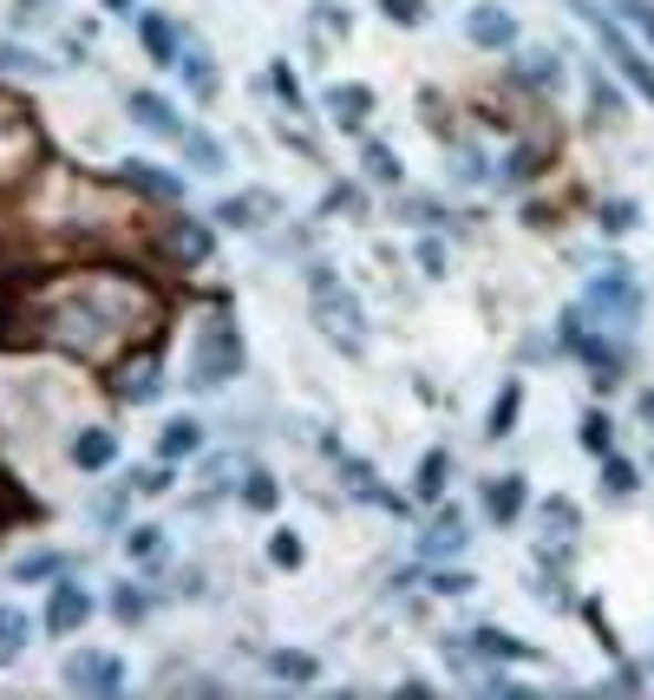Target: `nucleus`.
Wrapping results in <instances>:
<instances>
[{"label":"nucleus","instance_id":"f3484780","mask_svg":"<svg viewBox=\"0 0 654 700\" xmlns=\"http://www.w3.org/2000/svg\"><path fill=\"white\" fill-rule=\"evenodd\" d=\"M112 459H118V439H112L105 425H85V432L73 439V465L79 472H105Z\"/></svg>","mask_w":654,"mask_h":700},{"label":"nucleus","instance_id":"a18cd8bd","mask_svg":"<svg viewBox=\"0 0 654 700\" xmlns=\"http://www.w3.org/2000/svg\"><path fill=\"white\" fill-rule=\"evenodd\" d=\"M419 262H426V276H445V249H438V243H426V249H419Z\"/></svg>","mask_w":654,"mask_h":700},{"label":"nucleus","instance_id":"79ce46f5","mask_svg":"<svg viewBox=\"0 0 654 700\" xmlns=\"http://www.w3.org/2000/svg\"><path fill=\"white\" fill-rule=\"evenodd\" d=\"M615 7H622L635 27H642V40H654V7H648V0H615Z\"/></svg>","mask_w":654,"mask_h":700},{"label":"nucleus","instance_id":"de8ad7c7","mask_svg":"<svg viewBox=\"0 0 654 700\" xmlns=\"http://www.w3.org/2000/svg\"><path fill=\"white\" fill-rule=\"evenodd\" d=\"M105 7H112V13H132V0H105Z\"/></svg>","mask_w":654,"mask_h":700},{"label":"nucleus","instance_id":"f8f14e48","mask_svg":"<svg viewBox=\"0 0 654 700\" xmlns=\"http://www.w3.org/2000/svg\"><path fill=\"white\" fill-rule=\"evenodd\" d=\"M85 622H92V596H85L79 583H60V589H53V603H46V629L73 635V629H85Z\"/></svg>","mask_w":654,"mask_h":700},{"label":"nucleus","instance_id":"f704fd0d","mask_svg":"<svg viewBox=\"0 0 654 700\" xmlns=\"http://www.w3.org/2000/svg\"><path fill=\"white\" fill-rule=\"evenodd\" d=\"M635 204H629V197H609V204H602V229H609V236H629V229H635Z\"/></svg>","mask_w":654,"mask_h":700},{"label":"nucleus","instance_id":"f03ea898","mask_svg":"<svg viewBox=\"0 0 654 700\" xmlns=\"http://www.w3.org/2000/svg\"><path fill=\"white\" fill-rule=\"evenodd\" d=\"M308 301H314V321H321V334L334 341L341 353H361L366 348V315L361 301H354V288H341L334 269H308Z\"/></svg>","mask_w":654,"mask_h":700},{"label":"nucleus","instance_id":"4be33fe9","mask_svg":"<svg viewBox=\"0 0 654 700\" xmlns=\"http://www.w3.org/2000/svg\"><path fill=\"white\" fill-rule=\"evenodd\" d=\"M197 445H204V425H197V420H170V425H164V439H157L164 465H170V459H190Z\"/></svg>","mask_w":654,"mask_h":700},{"label":"nucleus","instance_id":"2f4dec72","mask_svg":"<svg viewBox=\"0 0 654 700\" xmlns=\"http://www.w3.org/2000/svg\"><path fill=\"white\" fill-rule=\"evenodd\" d=\"M517 406H523V387H505V393H498V406H491V439H505L510 425H517Z\"/></svg>","mask_w":654,"mask_h":700},{"label":"nucleus","instance_id":"39448f33","mask_svg":"<svg viewBox=\"0 0 654 700\" xmlns=\"http://www.w3.org/2000/svg\"><path fill=\"white\" fill-rule=\"evenodd\" d=\"M635 308H642V295H635V281L622 276V269H609V276H595L589 281V301H582L577 315L582 321H602V334L615 341L629 321H635Z\"/></svg>","mask_w":654,"mask_h":700},{"label":"nucleus","instance_id":"0eeeda50","mask_svg":"<svg viewBox=\"0 0 654 700\" xmlns=\"http://www.w3.org/2000/svg\"><path fill=\"white\" fill-rule=\"evenodd\" d=\"M164 393V360H157V348H138V360H125L118 373H112V400L118 406H150Z\"/></svg>","mask_w":654,"mask_h":700},{"label":"nucleus","instance_id":"393cba45","mask_svg":"<svg viewBox=\"0 0 654 700\" xmlns=\"http://www.w3.org/2000/svg\"><path fill=\"white\" fill-rule=\"evenodd\" d=\"M177 138H184V157H190L197 171H222V144H217V138H204L197 125H184Z\"/></svg>","mask_w":654,"mask_h":700},{"label":"nucleus","instance_id":"a211bd4d","mask_svg":"<svg viewBox=\"0 0 654 700\" xmlns=\"http://www.w3.org/2000/svg\"><path fill=\"white\" fill-rule=\"evenodd\" d=\"M138 40H145L150 60H177V47H184V33H177L170 13H145V20H138Z\"/></svg>","mask_w":654,"mask_h":700},{"label":"nucleus","instance_id":"a19ab883","mask_svg":"<svg viewBox=\"0 0 654 700\" xmlns=\"http://www.w3.org/2000/svg\"><path fill=\"white\" fill-rule=\"evenodd\" d=\"M276 92H282V99H289V112H301V85H294V72H289V60H276Z\"/></svg>","mask_w":654,"mask_h":700},{"label":"nucleus","instance_id":"423d86ee","mask_svg":"<svg viewBox=\"0 0 654 700\" xmlns=\"http://www.w3.org/2000/svg\"><path fill=\"white\" fill-rule=\"evenodd\" d=\"M582 20L595 27V40H602V53L615 60V72H622V79H629L642 99H654V66L635 53V47H629V40H622V27H615V20H602V7H582Z\"/></svg>","mask_w":654,"mask_h":700},{"label":"nucleus","instance_id":"aec40b11","mask_svg":"<svg viewBox=\"0 0 654 700\" xmlns=\"http://www.w3.org/2000/svg\"><path fill=\"white\" fill-rule=\"evenodd\" d=\"M517 511H523V478L510 472V478H491L485 485V517L491 524H517Z\"/></svg>","mask_w":654,"mask_h":700},{"label":"nucleus","instance_id":"c03bdc74","mask_svg":"<svg viewBox=\"0 0 654 700\" xmlns=\"http://www.w3.org/2000/svg\"><path fill=\"white\" fill-rule=\"evenodd\" d=\"M125 491H138V497H157L164 491V472H132V485Z\"/></svg>","mask_w":654,"mask_h":700},{"label":"nucleus","instance_id":"c85d7f7f","mask_svg":"<svg viewBox=\"0 0 654 700\" xmlns=\"http://www.w3.org/2000/svg\"><path fill=\"white\" fill-rule=\"evenodd\" d=\"M361 164H366V177H373V184H399V157H393L386 144H366Z\"/></svg>","mask_w":654,"mask_h":700},{"label":"nucleus","instance_id":"cd10ccee","mask_svg":"<svg viewBox=\"0 0 654 700\" xmlns=\"http://www.w3.org/2000/svg\"><path fill=\"white\" fill-rule=\"evenodd\" d=\"M582 452H595V459L615 452V425H609V413H589V420H582Z\"/></svg>","mask_w":654,"mask_h":700},{"label":"nucleus","instance_id":"412c9836","mask_svg":"<svg viewBox=\"0 0 654 700\" xmlns=\"http://www.w3.org/2000/svg\"><path fill=\"white\" fill-rule=\"evenodd\" d=\"M132 119H138L145 132H164V138H177V132H184V119H177L157 92H132Z\"/></svg>","mask_w":654,"mask_h":700},{"label":"nucleus","instance_id":"1a4fd4ad","mask_svg":"<svg viewBox=\"0 0 654 700\" xmlns=\"http://www.w3.org/2000/svg\"><path fill=\"white\" fill-rule=\"evenodd\" d=\"M66 688H79V694H118L125 688V661L118 655H73L66 661Z\"/></svg>","mask_w":654,"mask_h":700},{"label":"nucleus","instance_id":"c9c22d12","mask_svg":"<svg viewBox=\"0 0 654 700\" xmlns=\"http://www.w3.org/2000/svg\"><path fill=\"white\" fill-rule=\"evenodd\" d=\"M269 563H276V569H301V537H294V531H276V537H269Z\"/></svg>","mask_w":654,"mask_h":700},{"label":"nucleus","instance_id":"9d476101","mask_svg":"<svg viewBox=\"0 0 654 700\" xmlns=\"http://www.w3.org/2000/svg\"><path fill=\"white\" fill-rule=\"evenodd\" d=\"M118 177H125V191H138L150 204H177V197H184V177H170L164 164H145V157H132Z\"/></svg>","mask_w":654,"mask_h":700},{"label":"nucleus","instance_id":"dca6fc26","mask_svg":"<svg viewBox=\"0 0 654 700\" xmlns=\"http://www.w3.org/2000/svg\"><path fill=\"white\" fill-rule=\"evenodd\" d=\"M517 85H523V92H557V85H563V60H557L550 47L523 53V60H517Z\"/></svg>","mask_w":654,"mask_h":700},{"label":"nucleus","instance_id":"37998d69","mask_svg":"<svg viewBox=\"0 0 654 700\" xmlns=\"http://www.w3.org/2000/svg\"><path fill=\"white\" fill-rule=\"evenodd\" d=\"M314 20H321V33H347V7H314Z\"/></svg>","mask_w":654,"mask_h":700},{"label":"nucleus","instance_id":"6ab92c4d","mask_svg":"<svg viewBox=\"0 0 654 700\" xmlns=\"http://www.w3.org/2000/svg\"><path fill=\"white\" fill-rule=\"evenodd\" d=\"M419 550H426V557H458V550H465V517H458L451 504L433 517V531H426V544H419Z\"/></svg>","mask_w":654,"mask_h":700},{"label":"nucleus","instance_id":"5701e85b","mask_svg":"<svg viewBox=\"0 0 654 700\" xmlns=\"http://www.w3.org/2000/svg\"><path fill=\"white\" fill-rule=\"evenodd\" d=\"M478 655H485V661H530L537 648L517 641V635H505V629H478Z\"/></svg>","mask_w":654,"mask_h":700},{"label":"nucleus","instance_id":"9b49d317","mask_svg":"<svg viewBox=\"0 0 654 700\" xmlns=\"http://www.w3.org/2000/svg\"><path fill=\"white\" fill-rule=\"evenodd\" d=\"M465 33H471L478 47H517V13H510V7H498V0H485V7H471Z\"/></svg>","mask_w":654,"mask_h":700},{"label":"nucleus","instance_id":"4c0bfd02","mask_svg":"<svg viewBox=\"0 0 654 700\" xmlns=\"http://www.w3.org/2000/svg\"><path fill=\"white\" fill-rule=\"evenodd\" d=\"M125 550H132V557H157V550H164V531H150V524H138V531H132V537H125Z\"/></svg>","mask_w":654,"mask_h":700},{"label":"nucleus","instance_id":"ea45409f","mask_svg":"<svg viewBox=\"0 0 654 700\" xmlns=\"http://www.w3.org/2000/svg\"><path fill=\"white\" fill-rule=\"evenodd\" d=\"M589 99H595V119H622V99H615V85H609V79H595V92H589Z\"/></svg>","mask_w":654,"mask_h":700},{"label":"nucleus","instance_id":"7c9ffc66","mask_svg":"<svg viewBox=\"0 0 654 700\" xmlns=\"http://www.w3.org/2000/svg\"><path fill=\"white\" fill-rule=\"evenodd\" d=\"M276 497H282V491H276L269 472H249V478H242V504H249V511H276Z\"/></svg>","mask_w":654,"mask_h":700},{"label":"nucleus","instance_id":"bb28decb","mask_svg":"<svg viewBox=\"0 0 654 700\" xmlns=\"http://www.w3.org/2000/svg\"><path fill=\"white\" fill-rule=\"evenodd\" d=\"M20 648H27V616L20 609H0V668L20 661Z\"/></svg>","mask_w":654,"mask_h":700},{"label":"nucleus","instance_id":"6e6552de","mask_svg":"<svg viewBox=\"0 0 654 700\" xmlns=\"http://www.w3.org/2000/svg\"><path fill=\"white\" fill-rule=\"evenodd\" d=\"M157 243H164V256H170L177 269H197V262H210V249H217L210 223H197V216H177V223H164V229H157Z\"/></svg>","mask_w":654,"mask_h":700},{"label":"nucleus","instance_id":"4468645a","mask_svg":"<svg viewBox=\"0 0 654 700\" xmlns=\"http://www.w3.org/2000/svg\"><path fill=\"white\" fill-rule=\"evenodd\" d=\"M328 119H334L341 132H361L366 119H373V92H366V85H334V92H328Z\"/></svg>","mask_w":654,"mask_h":700},{"label":"nucleus","instance_id":"b1692460","mask_svg":"<svg viewBox=\"0 0 654 700\" xmlns=\"http://www.w3.org/2000/svg\"><path fill=\"white\" fill-rule=\"evenodd\" d=\"M222 223H236V229H249V223H262V216H276V197H262V191H256V197H222Z\"/></svg>","mask_w":654,"mask_h":700},{"label":"nucleus","instance_id":"a878e982","mask_svg":"<svg viewBox=\"0 0 654 700\" xmlns=\"http://www.w3.org/2000/svg\"><path fill=\"white\" fill-rule=\"evenodd\" d=\"M445 478H451V459H445V452H426V459H419V497L438 504V497H445Z\"/></svg>","mask_w":654,"mask_h":700},{"label":"nucleus","instance_id":"20e7f679","mask_svg":"<svg viewBox=\"0 0 654 700\" xmlns=\"http://www.w3.org/2000/svg\"><path fill=\"white\" fill-rule=\"evenodd\" d=\"M40 157H46V138H40L33 112L13 105V99H0V191L27 184V171H33Z\"/></svg>","mask_w":654,"mask_h":700},{"label":"nucleus","instance_id":"7ed1b4c3","mask_svg":"<svg viewBox=\"0 0 654 700\" xmlns=\"http://www.w3.org/2000/svg\"><path fill=\"white\" fill-rule=\"evenodd\" d=\"M242 373V334H236V315L210 308V321L197 328V348H190V387L197 393H217L222 380Z\"/></svg>","mask_w":654,"mask_h":700},{"label":"nucleus","instance_id":"72a5a7b5","mask_svg":"<svg viewBox=\"0 0 654 700\" xmlns=\"http://www.w3.org/2000/svg\"><path fill=\"white\" fill-rule=\"evenodd\" d=\"M269 675H282V681H314L321 668H314V655H269Z\"/></svg>","mask_w":654,"mask_h":700},{"label":"nucleus","instance_id":"49530a36","mask_svg":"<svg viewBox=\"0 0 654 700\" xmlns=\"http://www.w3.org/2000/svg\"><path fill=\"white\" fill-rule=\"evenodd\" d=\"M642 420H648V432H654V393H642Z\"/></svg>","mask_w":654,"mask_h":700},{"label":"nucleus","instance_id":"f257e3e1","mask_svg":"<svg viewBox=\"0 0 654 700\" xmlns=\"http://www.w3.org/2000/svg\"><path fill=\"white\" fill-rule=\"evenodd\" d=\"M157 328H164V295L125 269H73L60 281L0 295V348L46 341L85 367L125 353L132 341H150Z\"/></svg>","mask_w":654,"mask_h":700},{"label":"nucleus","instance_id":"e433bc0d","mask_svg":"<svg viewBox=\"0 0 654 700\" xmlns=\"http://www.w3.org/2000/svg\"><path fill=\"white\" fill-rule=\"evenodd\" d=\"M380 13H386L393 27H419V20H426V0H380Z\"/></svg>","mask_w":654,"mask_h":700},{"label":"nucleus","instance_id":"473e14b6","mask_svg":"<svg viewBox=\"0 0 654 700\" xmlns=\"http://www.w3.org/2000/svg\"><path fill=\"white\" fill-rule=\"evenodd\" d=\"M145 609H150L145 589H132V583H118V589H112V616H118V622H138Z\"/></svg>","mask_w":654,"mask_h":700},{"label":"nucleus","instance_id":"58836bf2","mask_svg":"<svg viewBox=\"0 0 654 700\" xmlns=\"http://www.w3.org/2000/svg\"><path fill=\"white\" fill-rule=\"evenodd\" d=\"M60 569V557H20L13 563V583H40V576H53Z\"/></svg>","mask_w":654,"mask_h":700},{"label":"nucleus","instance_id":"c756f323","mask_svg":"<svg viewBox=\"0 0 654 700\" xmlns=\"http://www.w3.org/2000/svg\"><path fill=\"white\" fill-rule=\"evenodd\" d=\"M602 485H609V497H635V465L609 452V459H602Z\"/></svg>","mask_w":654,"mask_h":700},{"label":"nucleus","instance_id":"2eb2a0df","mask_svg":"<svg viewBox=\"0 0 654 700\" xmlns=\"http://www.w3.org/2000/svg\"><path fill=\"white\" fill-rule=\"evenodd\" d=\"M570 537H577V504H563V497H550V511H543V557H570Z\"/></svg>","mask_w":654,"mask_h":700},{"label":"nucleus","instance_id":"ddd939ff","mask_svg":"<svg viewBox=\"0 0 654 700\" xmlns=\"http://www.w3.org/2000/svg\"><path fill=\"white\" fill-rule=\"evenodd\" d=\"M177 72H184V85L197 92V99H217V60L184 33V47H177Z\"/></svg>","mask_w":654,"mask_h":700}]
</instances>
